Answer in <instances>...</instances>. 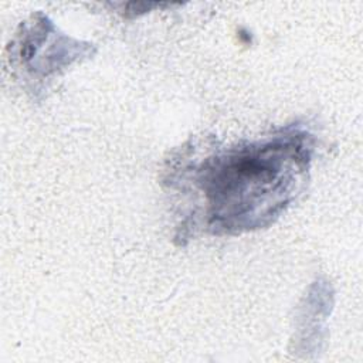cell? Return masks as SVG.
Returning a JSON list of instances; mask_svg holds the SVG:
<instances>
[{
  "label": "cell",
  "mask_w": 363,
  "mask_h": 363,
  "mask_svg": "<svg viewBox=\"0 0 363 363\" xmlns=\"http://www.w3.org/2000/svg\"><path fill=\"white\" fill-rule=\"evenodd\" d=\"M311 150L303 135L231 147L204 159L194 183L213 233H241L271 223L294 199Z\"/></svg>",
  "instance_id": "1"
}]
</instances>
